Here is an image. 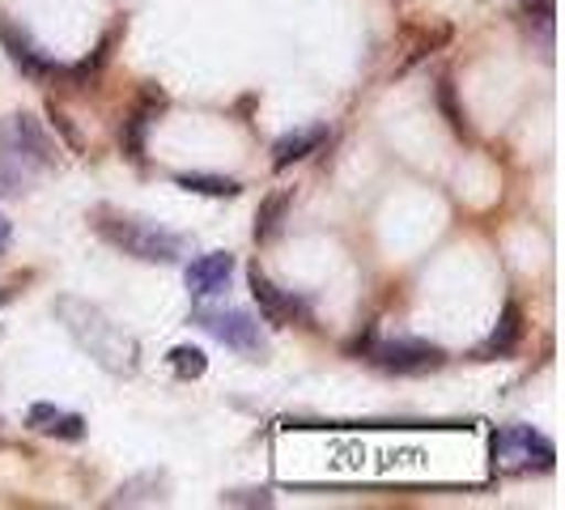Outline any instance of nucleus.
Segmentation results:
<instances>
[{"label": "nucleus", "mask_w": 565, "mask_h": 510, "mask_svg": "<svg viewBox=\"0 0 565 510\" xmlns=\"http://www.w3.org/2000/svg\"><path fill=\"white\" fill-rule=\"evenodd\" d=\"M519 340H523V307H519V302H507V311L498 319L493 337L477 349V358H484V362H489V358H510V353L519 349Z\"/></svg>", "instance_id": "nucleus-12"}, {"label": "nucleus", "mask_w": 565, "mask_h": 510, "mask_svg": "<svg viewBox=\"0 0 565 510\" xmlns=\"http://www.w3.org/2000/svg\"><path fill=\"white\" fill-rule=\"evenodd\" d=\"M226 507H273V493L268 489H234V493H222Z\"/></svg>", "instance_id": "nucleus-19"}, {"label": "nucleus", "mask_w": 565, "mask_h": 510, "mask_svg": "<svg viewBox=\"0 0 565 510\" xmlns=\"http://www.w3.org/2000/svg\"><path fill=\"white\" fill-rule=\"evenodd\" d=\"M234 277V255L230 252H209V255H196L192 264H188V273H183V281L188 289L196 294V298H213V294H222Z\"/></svg>", "instance_id": "nucleus-9"}, {"label": "nucleus", "mask_w": 565, "mask_h": 510, "mask_svg": "<svg viewBox=\"0 0 565 510\" xmlns=\"http://www.w3.org/2000/svg\"><path fill=\"white\" fill-rule=\"evenodd\" d=\"M4 247H9V222L0 217V255H4Z\"/></svg>", "instance_id": "nucleus-21"}, {"label": "nucleus", "mask_w": 565, "mask_h": 510, "mask_svg": "<svg viewBox=\"0 0 565 510\" xmlns=\"http://www.w3.org/2000/svg\"><path fill=\"white\" fill-rule=\"evenodd\" d=\"M94 230L111 247H119V252L132 255V259H141V264H179L183 252H188L183 234L153 226V222H141V217H124V213H111V209L98 213Z\"/></svg>", "instance_id": "nucleus-3"}, {"label": "nucleus", "mask_w": 565, "mask_h": 510, "mask_svg": "<svg viewBox=\"0 0 565 510\" xmlns=\"http://www.w3.org/2000/svg\"><path fill=\"white\" fill-rule=\"evenodd\" d=\"M56 315H60V323H64V332L77 340V349L89 353L107 374H119V379H124V374H137V366H141L137 340L128 337L115 319H107L94 302L73 298V294H60Z\"/></svg>", "instance_id": "nucleus-1"}, {"label": "nucleus", "mask_w": 565, "mask_h": 510, "mask_svg": "<svg viewBox=\"0 0 565 510\" xmlns=\"http://www.w3.org/2000/svg\"><path fill=\"white\" fill-rule=\"evenodd\" d=\"M370 362L379 370H387V374H429V370H438L447 362V353L438 344H429V340L392 337V340H379L370 349Z\"/></svg>", "instance_id": "nucleus-6"}, {"label": "nucleus", "mask_w": 565, "mask_h": 510, "mask_svg": "<svg viewBox=\"0 0 565 510\" xmlns=\"http://www.w3.org/2000/svg\"><path fill=\"white\" fill-rule=\"evenodd\" d=\"M0 43H4V52H9V64L22 73V77H30V82H56L60 68L56 60L47 56V52H39L34 43H30L26 30H18L13 22H0Z\"/></svg>", "instance_id": "nucleus-8"}, {"label": "nucleus", "mask_w": 565, "mask_h": 510, "mask_svg": "<svg viewBox=\"0 0 565 510\" xmlns=\"http://www.w3.org/2000/svg\"><path fill=\"white\" fill-rule=\"evenodd\" d=\"M56 141L26 111L0 119V200H18L34 188L43 170L56 167Z\"/></svg>", "instance_id": "nucleus-2"}, {"label": "nucleus", "mask_w": 565, "mask_h": 510, "mask_svg": "<svg viewBox=\"0 0 565 510\" xmlns=\"http://www.w3.org/2000/svg\"><path fill=\"white\" fill-rule=\"evenodd\" d=\"M323 141H328V128H323V124H311V128H294V132H285L281 141L273 145V167L289 170L294 162L311 158V153Z\"/></svg>", "instance_id": "nucleus-11"}, {"label": "nucleus", "mask_w": 565, "mask_h": 510, "mask_svg": "<svg viewBox=\"0 0 565 510\" xmlns=\"http://www.w3.org/2000/svg\"><path fill=\"white\" fill-rule=\"evenodd\" d=\"M149 115H153V94H145L141 107L124 119V153H128L132 162H145V128H149Z\"/></svg>", "instance_id": "nucleus-14"}, {"label": "nucleus", "mask_w": 565, "mask_h": 510, "mask_svg": "<svg viewBox=\"0 0 565 510\" xmlns=\"http://www.w3.org/2000/svg\"><path fill=\"white\" fill-rule=\"evenodd\" d=\"M174 183L188 188V192H196V196H217V200L238 196V192H243L234 179H222V174H179Z\"/></svg>", "instance_id": "nucleus-16"}, {"label": "nucleus", "mask_w": 565, "mask_h": 510, "mask_svg": "<svg viewBox=\"0 0 565 510\" xmlns=\"http://www.w3.org/2000/svg\"><path fill=\"white\" fill-rule=\"evenodd\" d=\"M247 285H252V298H255V307H259V315H264L273 328H289V323H307V319H311V307H307L298 294L277 289L259 268L247 273Z\"/></svg>", "instance_id": "nucleus-7"}, {"label": "nucleus", "mask_w": 565, "mask_h": 510, "mask_svg": "<svg viewBox=\"0 0 565 510\" xmlns=\"http://www.w3.org/2000/svg\"><path fill=\"white\" fill-rule=\"evenodd\" d=\"M167 498V472H141L132 481H124L107 498V507H153Z\"/></svg>", "instance_id": "nucleus-13"}, {"label": "nucleus", "mask_w": 565, "mask_h": 510, "mask_svg": "<svg viewBox=\"0 0 565 510\" xmlns=\"http://www.w3.org/2000/svg\"><path fill=\"white\" fill-rule=\"evenodd\" d=\"M167 362L179 379H204V370H209V358H204V349H196V344H174Z\"/></svg>", "instance_id": "nucleus-17"}, {"label": "nucleus", "mask_w": 565, "mask_h": 510, "mask_svg": "<svg viewBox=\"0 0 565 510\" xmlns=\"http://www.w3.org/2000/svg\"><path fill=\"white\" fill-rule=\"evenodd\" d=\"M489 451H493V468L498 472H548L553 468V443L532 429V425H507L489 438Z\"/></svg>", "instance_id": "nucleus-4"}, {"label": "nucleus", "mask_w": 565, "mask_h": 510, "mask_svg": "<svg viewBox=\"0 0 565 510\" xmlns=\"http://www.w3.org/2000/svg\"><path fill=\"white\" fill-rule=\"evenodd\" d=\"M26 425H30V429H39V434L64 438V443H77V438H85V417H77V413H64V408H56V404H30Z\"/></svg>", "instance_id": "nucleus-10"}, {"label": "nucleus", "mask_w": 565, "mask_h": 510, "mask_svg": "<svg viewBox=\"0 0 565 510\" xmlns=\"http://www.w3.org/2000/svg\"><path fill=\"white\" fill-rule=\"evenodd\" d=\"M192 323L204 328L213 340H222L234 353H264V337H259V319L252 311H238V307H196Z\"/></svg>", "instance_id": "nucleus-5"}, {"label": "nucleus", "mask_w": 565, "mask_h": 510, "mask_svg": "<svg viewBox=\"0 0 565 510\" xmlns=\"http://www.w3.org/2000/svg\"><path fill=\"white\" fill-rule=\"evenodd\" d=\"M13 298H18V285H0V307L13 302Z\"/></svg>", "instance_id": "nucleus-20"}, {"label": "nucleus", "mask_w": 565, "mask_h": 510, "mask_svg": "<svg viewBox=\"0 0 565 510\" xmlns=\"http://www.w3.org/2000/svg\"><path fill=\"white\" fill-rule=\"evenodd\" d=\"M438 107H443V115H447V124H451L459 137H468V119H463V111L455 107V85L451 77H443L438 82Z\"/></svg>", "instance_id": "nucleus-18"}, {"label": "nucleus", "mask_w": 565, "mask_h": 510, "mask_svg": "<svg viewBox=\"0 0 565 510\" xmlns=\"http://www.w3.org/2000/svg\"><path fill=\"white\" fill-rule=\"evenodd\" d=\"M285 209H289V192H273V196L259 204V213H255V238L259 243H268L277 230H281V222H285Z\"/></svg>", "instance_id": "nucleus-15"}]
</instances>
